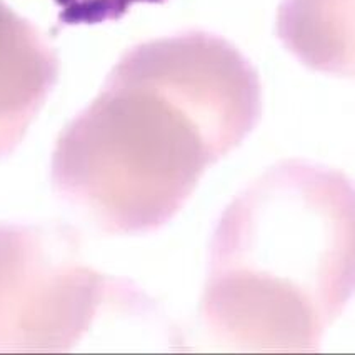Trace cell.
Here are the masks:
<instances>
[{
    "label": "cell",
    "mask_w": 355,
    "mask_h": 355,
    "mask_svg": "<svg viewBox=\"0 0 355 355\" xmlns=\"http://www.w3.org/2000/svg\"><path fill=\"white\" fill-rule=\"evenodd\" d=\"M355 295V184L286 160L227 205L210 242L200 315L235 352H317Z\"/></svg>",
    "instance_id": "obj_2"
},
{
    "label": "cell",
    "mask_w": 355,
    "mask_h": 355,
    "mask_svg": "<svg viewBox=\"0 0 355 355\" xmlns=\"http://www.w3.org/2000/svg\"><path fill=\"white\" fill-rule=\"evenodd\" d=\"M135 299L77 262L64 237L0 224V352H69L107 305Z\"/></svg>",
    "instance_id": "obj_3"
},
{
    "label": "cell",
    "mask_w": 355,
    "mask_h": 355,
    "mask_svg": "<svg viewBox=\"0 0 355 355\" xmlns=\"http://www.w3.org/2000/svg\"><path fill=\"white\" fill-rule=\"evenodd\" d=\"M59 77V59L39 28L0 0V159L26 137Z\"/></svg>",
    "instance_id": "obj_4"
},
{
    "label": "cell",
    "mask_w": 355,
    "mask_h": 355,
    "mask_svg": "<svg viewBox=\"0 0 355 355\" xmlns=\"http://www.w3.org/2000/svg\"><path fill=\"white\" fill-rule=\"evenodd\" d=\"M260 112L257 70L222 37L189 31L139 44L60 132L53 189L102 232H154L247 139Z\"/></svg>",
    "instance_id": "obj_1"
},
{
    "label": "cell",
    "mask_w": 355,
    "mask_h": 355,
    "mask_svg": "<svg viewBox=\"0 0 355 355\" xmlns=\"http://www.w3.org/2000/svg\"><path fill=\"white\" fill-rule=\"evenodd\" d=\"M64 26H96L122 19L134 3H164L165 0H53Z\"/></svg>",
    "instance_id": "obj_6"
},
{
    "label": "cell",
    "mask_w": 355,
    "mask_h": 355,
    "mask_svg": "<svg viewBox=\"0 0 355 355\" xmlns=\"http://www.w3.org/2000/svg\"><path fill=\"white\" fill-rule=\"evenodd\" d=\"M277 35L305 67L355 77V0H282Z\"/></svg>",
    "instance_id": "obj_5"
}]
</instances>
